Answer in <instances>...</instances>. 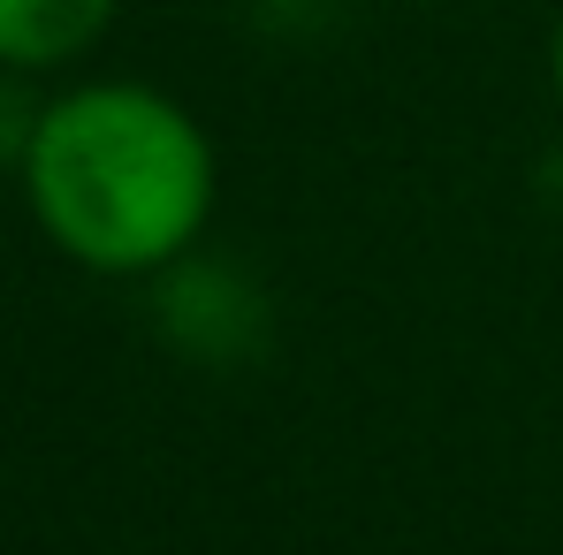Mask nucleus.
<instances>
[{
    "label": "nucleus",
    "instance_id": "3",
    "mask_svg": "<svg viewBox=\"0 0 563 555\" xmlns=\"http://www.w3.org/2000/svg\"><path fill=\"white\" fill-rule=\"evenodd\" d=\"M549 85H556V107H563V15H556V38H549Z\"/></svg>",
    "mask_w": 563,
    "mask_h": 555
},
{
    "label": "nucleus",
    "instance_id": "2",
    "mask_svg": "<svg viewBox=\"0 0 563 555\" xmlns=\"http://www.w3.org/2000/svg\"><path fill=\"white\" fill-rule=\"evenodd\" d=\"M122 0H0V69L54 77L114 31Z\"/></svg>",
    "mask_w": 563,
    "mask_h": 555
},
{
    "label": "nucleus",
    "instance_id": "1",
    "mask_svg": "<svg viewBox=\"0 0 563 555\" xmlns=\"http://www.w3.org/2000/svg\"><path fill=\"white\" fill-rule=\"evenodd\" d=\"M23 198L62 259L85 275L145 281L198 252L221 198V160L176 92L92 77L31 114Z\"/></svg>",
    "mask_w": 563,
    "mask_h": 555
}]
</instances>
